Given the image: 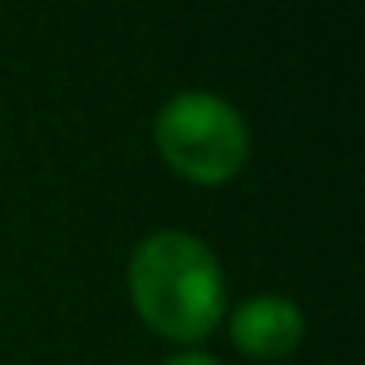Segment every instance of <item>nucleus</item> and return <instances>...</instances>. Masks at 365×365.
<instances>
[{
  "instance_id": "nucleus-1",
  "label": "nucleus",
  "mask_w": 365,
  "mask_h": 365,
  "mask_svg": "<svg viewBox=\"0 0 365 365\" xmlns=\"http://www.w3.org/2000/svg\"><path fill=\"white\" fill-rule=\"evenodd\" d=\"M125 288L138 318L172 344L207 339L228 314L224 262L185 228H155L138 237L125 262Z\"/></svg>"
},
{
  "instance_id": "nucleus-2",
  "label": "nucleus",
  "mask_w": 365,
  "mask_h": 365,
  "mask_svg": "<svg viewBox=\"0 0 365 365\" xmlns=\"http://www.w3.org/2000/svg\"><path fill=\"white\" fill-rule=\"evenodd\" d=\"M155 146L176 176L194 185H224L250 163L245 112L207 86L172 91L155 112Z\"/></svg>"
},
{
  "instance_id": "nucleus-3",
  "label": "nucleus",
  "mask_w": 365,
  "mask_h": 365,
  "mask_svg": "<svg viewBox=\"0 0 365 365\" xmlns=\"http://www.w3.org/2000/svg\"><path fill=\"white\" fill-rule=\"evenodd\" d=\"M228 335L245 356H288L305 339V309L284 292H254L228 314Z\"/></svg>"
},
{
  "instance_id": "nucleus-4",
  "label": "nucleus",
  "mask_w": 365,
  "mask_h": 365,
  "mask_svg": "<svg viewBox=\"0 0 365 365\" xmlns=\"http://www.w3.org/2000/svg\"><path fill=\"white\" fill-rule=\"evenodd\" d=\"M163 365H224V361L211 356V352H202V348H180V352H172Z\"/></svg>"
}]
</instances>
